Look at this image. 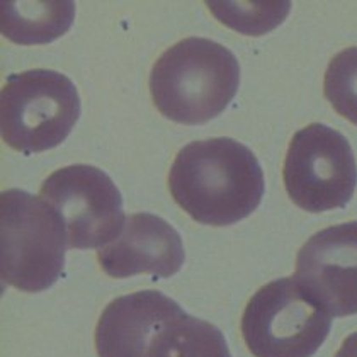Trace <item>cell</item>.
<instances>
[{
	"mask_svg": "<svg viewBox=\"0 0 357 357\" xmlns=\"http://www.w3.org/2000/svg\"><path fill=\"white\" fill-rule=\"evenodd\" d=\"M169 189L197 223L230 227L259 208L266 182L250 149L234 138H209L178 151L170 167Z\"/></svg>",
	"mask_w": 357,
	"mask_h": 357,
	"instance_id": "cell-1",
	"label": "cell"
},
{
	"mask_svg": "<svg viewBox=\"0 0 357 357\" xmlns=\"http://www.w3.org/2000/svg\"><path fill=\"white\" fill-rule=\"evenodd\" d=\"M99 357H231L221 330L155 289L116 298L96 327Z\"/></svg>",
	"mask_w": 357,
	"mask_h": 357,
	"instance_id": "cell-2",
	"label": "cell"
},
{
	"mask_svg": "<svg viewBox=\"0 0 357 357\" xmlns=\"http://www.w3.org/2000/svg\"><path fill=\"white\" fill-rule=\"evenodd\" d=\"M240 85L234 53L208 38H185L162 53L150 73L155 107L170 121L204 124L221 114Z\"/></svg>",
	"mask_w": 357,
	"mask_h": 357,
	"instance_id": "cell-3",
	"label": "cell"
},
{
	"mask_svg": "<svg viewBox=\"0 0 357 357\" xmlns=\"http://www.w3.org/2000/svg\"><path fill=\"white\" fill-rule=\"evenodd\" d=\"M67 230L43 197L7 189L0 196V274L24 293L52 288L63 274Z\"/></svg>",
	"mask_w": 357,
	"mask_h": 357,
	"instance_id": "cell-4",
	"label": "cell"
},
{
	"mask_svg": "<svg viewBox=\"0 0 357 357\" xmlns=\"http://www.w3.org/2000/svg\"><path fill=\"white\" fill-rule=\"evenodd\" d=\"M80 118L75 84L55 70L14 73L0 94V130L6 145L40 153L61 145Z\"/></svg>",
	"mask_w": 357,
	"mask_h": 357,
	"instance_id": "cell-5",
	"label": "cell"
},
{
	"mask_svg": "<svg viewBox=\"0 0 357 357\" xmlns=\"http://www.w3.org/2000/svg\"><path fill=\"white\" fill-rule=\"evenodd\" d=\"M332 327V315L298 284L281 278L247 303L242 335L254 357H312Z\"/></svg>",
	"mask_w": 357,
	"mask_h": 357,
	"instance_id": "cell-6",
	"label": "cell"
},
{
	"mask_svg": "<svg viewBox=\"0 0 357 357\" xmlns=\"http://www.w3.org/2000/svg\"><path fill=\"white\" fill-rule=\"evenodd\" d=\"M282 177L298 208L308 213L344 208L357 185L354 150L342 133L312 123L291 139Z\"/></svg>",
	"mask_w": 357,
	"mask_h": 357,
	"instance_id": "cell-7",
	"label": "cell"
},
{
	"mask_svg": "<svg viewBox=\"0 0 357 357\" xmlns=\"http://www.w3.org/2000/svg\"><path fill=\"white\" fill-rule=\"evenodd\" d=\"M40 197L56 209L68 248H102L121 234L126 216L119 189L92 165H68L43 182Z\"/></svg>",
	"mask_w": 357,
	"mask_h": 357,
	"instance_id": "cell-8",
	"label": "cell"
},
{
	"mask_svg": "<svg viewBox=\"0 0 357 357\" xmlns=\"http://www.w3.org/2000/svg\"><path fill=\"white\" fill-rule=\"evenodd\" d=\"M294 279L332 317L357 315V221L313 235L298 252Z\"/></svg>",
	"mask_w": 357,
	"mask_h": 357,
	"instance_id": "cell-9",
	"label": "cell"
},
{
	"mask_svg": "<svg viewBox=\"0 0 357 357\" xmlns=\"http://www.w3.org/2000/svg\"><path fill=\"white\" fill-rule=\"evenodd\" d=\"M184 259V245L176 228L151 213L128 216L116 240L97 250L99 266L116 279L138 274L170 278L181 271Z\"/></svg>",
	"mask_w": 357,
	"mask_h": 357,
	"instance_id": "cell-10",
	"label": "cell"
},
{
	"mask_svg": "<svg viewBox=\"0 0 357 357\" xmlns=\"http://www.w3.org/2000/svg\"><path fill=\"white\" fill-rule=\"evenodd\" d=\"M2 34L17 45H46L63 36L75 19V3L61 2H6L0 3Z\"/></svg>",
	"mask_w": 357,
	"mask_h": 357,
	"instance_id": "cell-11",
	"label": "cell"
},
{
	"mask_svg": "<svg viewBox=\"0 0 357 357\" xmlns=\"http://www.w3.org/2000/svg\"><path fill=\"white\" fill-rule=\"evenodd\" d=\"M221 24L248 36L278 28L291 10V2H206Z\"/></svg>",
	"mask_w": 357,
	"mask_h": 357,
	"instance_id": "cell-12",
	"label": "cell"
},
{
	"mask_svg": "<svg viewBox=\"0 0 357 357\" xmlns=\"http://www.w3.org/2000/svg\"><path fill=\"white\" fill-rule=\"evenodd\" d=\"M325 97L342 118L357 126V48L342 50L330 60L324 80Z\"/></svg>",
	"mask_w": 357,
	"mask_h": 357,
	"instance_id": "cell-13",
	"label": "cell"
},
{
	"mask_svg": "<svg viewBox=\"0 0 357 357\" xmlns=\"http://www.w3.org/2000/svg\"><path fill=\"white\" fill-rule=\"evenodd\" d=\"M335 357H357V332L351 333V335L344 340L340 349L337 351Z\"/></svg>",
	"mask_w": 357,
	"mask_h": 357,
	"instance_id": "cell-14",
	"label": "cell"
}]
</instances>
